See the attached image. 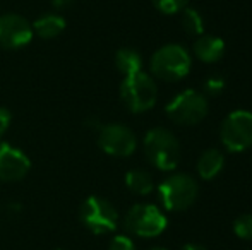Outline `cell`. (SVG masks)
<instances>
[{"mask_svg": "<svg viewBox=\"0 0 252 250\" xmlns=\"http://www.w3.org/2000/svg\"><path fill=\"white\" fill-rule=\"evenodd\" d=\"M182 250H208V249L201 247V245H197V244H187Z\"/></svg>", "mask_w": 252, "mask_h": 250, "instance_id": "24", "label": "cell"}, {"mask_svg": "<svg viewBox=\"0 0 252 250\" xmlns=\"http://www.w3.org/2000/svg\"><path fill=\"white\" fill-rule=\"evenodd\" d=\"M10 124H12V113H10V110L5 107H0V140L7 134V130L10 129Z\"/></svg>", "mask_w": 252, "mask_h": 250, "instance_id": "22", "label": "cell"}, {"mask_svg": "<svg viewBox=\"0 0 252 250\" xmlns=\"http://www.w3.org/2000/svg\"><path fill=\"white\" fill-rule=\"evenodd\" d=\"M182 26L186 29V33L194 34V36H201L204 33V21H202V16L197 12L196 9H190V7H186L182 10Z\"/></svg>", "mask_w": 252, "mask_h": 250, "instance_id": "17", "label": "cell"}, {"mask_svg": "<svg viewBox=\"0 0 252 250\" xmlns=\"http://www.w3.org/2000/svg\"><path fill=\"white\" fill-rule=\"evenodd\" d=\"M74 3V0H52V7L55 10H63L69 9L70 5Z\"/></svg>", "mask_w": 252, "mask_h": 250, "instance_id": "23", "label": "cell"}, {"mask_svg": "<svg viewBox=\"0 0 252 250\" xmlns=\"http://www.w3.org/2000/svg\"><path fill=\"white\" fill-rule=\"evenodd\" d=\"M31 160L23 149L0 140V182H19L30 173Z\"/></svg>", "mask_w": 252, "mask_h": 250, "instance_id": "11", "label": "cell"}, {"mask_svg": "<svg viewBox=\"0 0 252 250\" xmlns=\"http://www.w3.org/2000/svg\"><path fill=\"white\" fill-rule=\"evenodd\" d=\"M126 185L137 195H150L155 189L153 177L146 170H129L126 173Z\"/></svg>", "mask_w": 252, "mask_h": 250, "instance_id": "16", "label": "cell"}, {"mask_svg": "<svg viewBox=\"0 0 252 250\" xmlns=\"http://www.w3.org/2000/svg\"><path fill=\"white\" fill-rule=\"evenodd\" d=\"M225 89V81L220 76H211L204 81V93L208 96H218Z\"/></svg>", "mask_w": 252, "mask_h": 250, "instance_id": "20", "label": "cell"}, {"mask_svg": "<svg viewBox=\"0 0 252 250\" xmlns=\"http://www.w3.org/2000/svg\"><path fill=\"white\" fill-rule=\"evenodd\" d=\"M144 154L155 168L172 171L180 161V144L177 137L163 127H155L144 136Z\"/></svg>", "mask_w": 252, "mask_h": 250, "instance_id": "1", "label": "cell"}, {"mask_svg": "<svg viewBox=\"0 0 252 250\" xmlns=\"http://www.w3.org/2000/svg\"><path fill=\"white\" fill-rule=\"evenodd\" d=\"M124 226L136 237L153 238L165 231L166 216L155 204H136L127 211Z\"/></svg>", "mask_w": 252, "mask_h": 250, "instance_id": "7", "label": "cell"}, {"mask_svg": "<svg viewBox=\"0 0 252 250\" xmlns=\"http://www.w3.org/2000/svg\"><path fill=\"white\" fill-rule=\"evenodd\" d=\"M187 2L189 0H153V5L163 14H177L186 9Z\"/></svg>", "mask_w": 252, "mask_h": 250, "instance_id": "19", "label": "cell"}, {"mask_svg": "<svg viewBox=\"0 0 252 250\" xmlns=\"http://www.w3.org/2000/svg\"><path fill=\"white\" fill-rule=\"evenodd\" d=\"M31 26H33L34 36L41 38V40H53L65 31L67 21L57 12H47L38 17L34 23H31Z\"/></svg>", "mask_w": 252, "mask_h": 250, "instance_id": "12", "label": "cell"}, {"mask_svg": "<svg viewBox=\"0 0 252 250\" xmlns=\"http://www.w3.org/2000/svg\"><path fill=\"white\" fill-rule=\"evenodd\" d=\"M223 165H225V156L221 151L206 149L197 161V173L202 180H211L223 170Z\"/></svg>", "mask_w": 252, "mask_h": 250, "instance_id": "14", "label": "cell"}, {"mask_svg": "<svg viewBox=\"0 0 252 250\" xmlns=\"http://www.w3.org/2000/svg\"><path fill=\"white\" fill-rule=\"evenodd\" d=\"M192 58L182 45L170 43L158 48L150 60V69L155 77L166 83H175L189 74Z\"/></svg>", "mask_w": 252, "mask_h": 250, "instance_id": "2", "label": "cell"}, {"mask_svg": "<svg viewBox=\"0 0 252 250\" xmlns=\"http://www.w3.org/2000/svg\"><path fill=\"white\" fill-rule=\"evenodd\" d=\"M120 100L132 113H144L151 110L158 100V86L146 72L126 76L120 84Z\"/></svg>", "mask_w": 252, "mask_h": 250, "instance_id": "3", "label": "cell"}, {"mask_svg": "<svg viewBox=\"0 0 252 250\" xmlns=\"http://www.w3.org/2000/svg\"><path fill=\"white\" fill-rule=\"evenodd\" d=\"M108 250H136V244L127 235H115L110 242Z\"/></svg>", "mask_w": 252, "mask_h": 250, "instance_id": "21", "label": "cell"}, {"mask_svg": "<svg viewBox=\"0 0 252 250\" xmlns=\"http://www.w3.org/2000/svg\"><path fill=\"white\" fill-rule=\"evenodd\" d=\"M79 220L86 230L94 235L112 233L119 224V213L110 200L100 195H90L79 207Z\"/></svg>", "mask_w": 252, "mask_h": 250, "instance_id": "5", "label": "cell"}, {"mask_svg": "<svg viewBox=\"0 0 252 250\" xmlns=\"http://www.w3.org/2000/svg\"><path fill=\"white\" fill-rule=\"evenodd\" d=\"M197 182L190 175L173 173L159 184L158 197L166 211H186L197 199Z\"/></svg>", "mask_w": 252, "mask_h": 250, "instance_id": "4", "label": "cell"}, {"mask_svg": "<svg viewBox=\"0 0 252 250\" xmlns=\"http://www.w3.org/2000/svg\"><path fill=\"white\" fill-rule=\"evenodd\" d=\"M209 105L204 94L196 89H186L170 100L165 107L166 117L177 125H196L204 120Z\"/></svg>", "mask_w": 252, "mask_h": 250, "instance_id": "6", "label": "cell"}, {"mask_svg": "<svg viewBox=\"0 0 252 250\" xmlns=\"http://www.w3.org/2000/svg\"><path fill=\"white\" fill-rule=\"evenodd\" d=\"M233 231L242 240H252V214H242L233 223Z\"/></svg>", "mask_w": 252, "mask_h": 250, "instance_id": "18", "label": "cell"}, {"mask_svg": "<svg viewBox=\"0 0 252 250\" xmlns=\"http://www.w3.org/2000/svg\"><path fill=\"white\" fill-rule=\"evenodd\" d=\"M98 146L113 158H129L137 147V137L124 124H106L98 134Z\"/></svg>", "mask_w": 252, "mask_h": 250, "instance_id": "9", "label": "cell"}, {"mask_svg": "<svg viewBox=\"0 0 252 250\" xmlns=\"http://www.w3.org/2000/svg\"><path fill=\"white\" fill-rule=\"evenodd\" d=\"M115 67L120 74H124V77L132 76V74L143 70V57L134 48H120L115 54Z\"/></svg>", "mask_w": 252, "mask_h": 250, "instance_id": "15", "label": "cell"}, {"mask_svg": "<svg viewBox=\"0 0 252 250\" xmlns=\"http://www.w3.org/2000/svg\"><path fill=\"white\" fill-rule=\"evenodd\" d=\"M148 250H166V249H163V247H151V249H148Z\"/></svg>", "mask_w": 252, "mask_h": 250, "instance_id": "25", "label": "cell"}, {"mask_svg": "<svg viewBox=\"0 0 252 250\" xmlns=\"http://www.w3.org/2000/svg\"><path fill=\"white\" fill-rule=\"evenodd\" d=\"M220 139L230 153H240L252 146V113L235 110L225 117L220 127Z\"/></svg>", "mask_w": 252, "mask_h": 250, "instance_id": "8", "label": "cell"}, {"mask_svg": "<svg viewBox=\"0 0 252 250\" xmlns=\"http://www.w3.org/2000/svg\"><path fill=\"white\" fill-rule=\"evenodd\" d=\"M194 54L204 63H215L225 54V43L221 38L209 36V34H201L194 43Z\"/></svg>", "mask_w": 252, "mask_h": 250, "instance_id": "13", "label": "cell"}, {"mask_svg": "<svg viewBox=\"0 0 252 250\" xmlns=\"http://www.w3.org/2000/svg\"><path fill=\"white\" fill-rule=\"evenodd\" d=\"M57 250H63V249H57Z\"/></svg>", "mask_w": 252, "mask_h": 250, "instance_id": "26", "label": "cell"}, {"mask_svg": "<svg viewBox=\"0 0 252 250\" xmlns=\"http://www.w3.org/2000/svg\"><path fill=\"white\" fill-rule=\"evenodd\" d=\"M34 33L31 23L21 14H0V47L5 50H19L31 43Z\"/></svg>", "mask_w": 252, "mask_h": 250, "instance_id": "10", "label": "cell"}]
</instances>
